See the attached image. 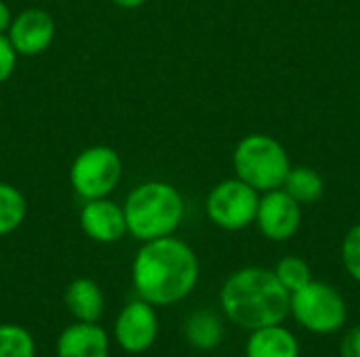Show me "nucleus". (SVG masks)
<instances>
[{
    "label": "nucleus",
    "mask_w": 360,
    "mask_h": 357,
    "mask_svg": "<svg viewBox=\"0 0 360 357\" xmlns=\"http://www.w3.org/2000/svg\"><path fill=\"white\" fill-rule=\"evenodd\" d=\"M133 288L154 307L184 301L198 282L200 265L194 250L173 236L143 242L133 259Z\"/></svg>",
    "instance_id": "nucleus-1"
},
{
    "label": "nucleus",
    "mask_w": 360,
    "mask_h": 357,
    "mask_svg": "<svg viewBox=\"0 0 360 357\" xmlns=\"http://www.w3.org/2000/svg\"><path fill=\"white\" fill-rule=\"evenodd\" d=\"M219 301L230 322L245 330H257L281 324L287 318L291 295L274 271L245 267L226 280Z\"/></svg>",
    "instance_id": "nucleus-2"
},
{
    "label": "nucleus",
    "mask_w": 360,
    "mask_h": 357,
    "mask_svg": "<svg viewBox=\"0 0 360 357\" xmlns=\"http://www.w3.org/2000/svg\"><path fill=\"white\" fill-rule=\"evenodd\" d=\"M122 210L127 231L139 242H150L177 231L186 215V204L171 183L146 181L127 196Z\"/></svg>",
    "instance_id": "nucleus-3"
},
{
    "label": "nucleus",
    "mask_w": 360,
    "mask_h": 357,
    "mask_svg": "<svg viewBox=\"0 0 360 357\" xmlns=\"http://www.w3.org/2000/svg\"><path fill=\"white\" fill-rule=\"evenodd\" d=\"M234 170L240 181L257 191L278 189L289 170L285 147L268 135H249L234 149Z\"/></svg>",
    "instance_id": "nucleus-4"
},
{
    "label": "nucleus",
    "mask_w": 360,
    "mask_h": 357,
    "mask_svg": "<svg viewBox=\"0 0 360 357\" xmlns=\"http://www.w3.org/2000/svg\"><path fill=\"white\" fill-rule=\"evenodd\" d=\"M289 311L302 328L314 335H333L344 328L348 318V305L342 292L314 280L291 295Z\"/></svg>",
    "instance_id": "nucleus-5"
},
{
    "label": "nucleus",
    "mask_w": 360,
    "mask_h": 357,
    "mask_svg": "<svg viewBox=\"0 0 360 357\" xmlns=\"http://www.w3.org/2000/svg\"><path fill=\"white\" fill-rule=\"evenodd\" d=\"M122 179V160L110 145L82 149L70 166V185L86 202L108 198Z\"/></svg>",
    "instance_id": "nucleus-6"
},
{
    "label": "nucleus",
    "mask_w": 360,
    "mask_h": 357,
    "mask_svg": "<svg viewBox=\"0 0 360 357\" xmlns=\"http://www.w3.org/2000/svg\"><path fill=\"white\" fill-rule=\"evenodd\" d=\"M259 196L257 189L240 179H228L215 185L207 198L209 219L228 231H238L251 225L257 217Z\"/></svg>",
    "instance_id": "nucleus-7"
},
{
    "label": "nucleus",
    "mask_w": 360,
    "mask_h": 357,
    "mask_svg": "<svg viewBox=\"0 0 360 357\" xmlns=\"http://www.w3.org/2000/svg\"><path fill=\"white\" fill-rule=\"evenodd\" d=\"M158 316L154 305L143 299H135L124 305L114 324V337L122 351L131 356L146 353L158 339Z\"/></svg>",
    "instance_id": "nucleus-8"
},
{
    "label": "nucleus",
    "mask_w": 360,
    "mask_h": 357,
    "mask_svg": "<svg viewBox=\"0 0 360 357\" xmlns=\"http://www.w3.org/2000/svg\"><path fill=\"white\" fill-rule=\"evenodd\" d=\"M6 36L19 57L42 55L55 40V19L44 8H23L13 17Z\"/></svg>",
    "instance_id": "nucleus-9"
},
{
    "label": "nucleus",
    "mask_w": 360,
    "mask_h": 357,
    "mask_svg": "<svg viewBox=\"0 0 360 357\" xmlns=\"http://www.w3.org/2000/svg\"><path fill=\"white\" fill-rule=\"evenodd\" d=\"M259 231L274 242H285L295 236L302 223L300 202L291 198L287 191L272 189L268 196L259 200L257 217H255Z\"/></svg>",
    "instance_id": "nucleus-10"
},
{
    "label": "nucleus",
    "mask_w": 360,
    "mask_h": 357,
    "mask_svg": "<svg viewBox=\"0 0 360 357\" xmlns=\"http://www.w3.org/2000/svg\"><path fill=\"white\" fill-rule=\"evenodd\" d=\"M80 227L99 244H114L129 234L122 206L110 198L86 200L80 210Z\"/></svg>",
    "instance_id": "nucleus-11"
},
{
    "label": "nucleus",
    "mask_w": 360,
    "mask_h": 357,
    "mask_svg": "<svg viewBox=\"0 0 360 357\" xmlns=\"http://www.w3.org/2000/svg\"><path fill=\"white\" fill-rule=\"evenodd\" d=\"M57 357H110V339L97 322H76L59 335Z\"/></svg>",
    "instance_id": "nucleus-12"
},
{
    "label": "nucleus",
    "mask_w": 360,
    "mask_h": 357,
    "mask_svg": "<svg viewBox=\"0 0 360 357\" xmlns=\"http://www.w3.org/2000/svg\"><path fill=\"white\" fill-rule=\"evenodd\" d=\"M68 311L76 322H99L103 314V290L91 278H76L63 295Z\"/></svg>",
    "instance_id": "nucleus-13"
},
{
    "label": "nucleus",
    "mask_w": 360,
    "mask_h": 357,
    "mask_svg": "<svg viewBox=\"0 0 360 357\" xmlns=\"http://www.w3.org/2000/svg\"><path fill=\"white\" fill-rule=\"evenodd\" d=\"M247 357H300L297 337L281 324L251 330Z\"/></svg>",
    "instance_id": "nucleus-14"
},
{
    "label": "nucleus",
    "mask_w": 360,
    "mask_h": 357,
    "mask_svg": "<svg viewBox=\"0 0 360 357\" xmlns=\"http://www.w3.org/2000/svg\"><path fill=\"white\" fill-rule=\"evenodd\" d=\"M186 341L198 351H213L224 341V324L211 311H194L184 322Z\"/></svg>",
    "instance_id": "nucleus-15"
},
{
    "label": "nucleus",
    "mask_w": 360,
    "mask_h": 357,
    "mask_svg": "<svg viewBox=\"0 0 360 357\" xmlns=\"http://www.w3.org/2000/svg\"><path fill=\"white\" fill-rule=\"evenodd\" d=\"M27 215L25 196L11 183L0 181V238L21 227Z\"/></svg>",
    "instance_id": "nucleus-16"
},
{
    "label": "nucleus",
    "mask_w": 360,
    "mask_h": 357,
    "mask_svg": "<svg viewBox=\"0 0 360 357\" xmlns=\"http://www.w3.org/2000/svg\"><path fill=\"white\" fill-rule=\"evenodd\" d=\"M285 191L295 198L300 204H308V202H316L323 191H325V183L321 179V175L312 168H291L287 179H285Z\"/></svg>",
    "instance_id": "nucleus-17"
},
{
    "label": "nucleus",
    "mask_w": 360,
    "mask_h": 357,
    "mask_svg": "<svg viewBox=\"0 0 360 357\" xmlns=\"http://www.w3.org/2000/svg\"><path fill=\"white\" fill-rule=\"evenodd\" d=\"M0 357H36L34 337L17 324H0Z\"/></svg>",
    "instance_id": "nucleus-18"
},
{
    "label": "nucleus",
    "mask_w": 360,
    "mask_h": 357,
    "mask_svg": "<svg viewBox=\"0 0 360 357\" xmlns=\"http://www.w3.org/2000/svg\"><path fill=\"white\" fill-rule=\"evenodd\" d=\"M274 274L278 278V282L289 290V295L302 290L304 286H308L312 282V269L310 265L300 259V257H285L276 263Z\"/></svg>",
    "instance_id": "nucleus-19"
},
{
    "label": "nucleus",
    "mask_w": 360,
    "mask_h": 357,
    "mask_svg": "<svg viewBox=\"0 0 360 357\" xmlns=\"http://www.w3.org/2000/svg\"><path fill=\"white\" fill-rule=\"evenodd\" d=\"M342 259H344L346 271H348L356 282H360V225L352 227V229L348 231V236L344 238Z\"/></svg>",
    "instance_id": "nucleus-20"
},
{
    "label": "nucleus",
    "mask_w": 360,
    "mask_h": 357,
    "mask_svg": "<svg viewBox=\"0 0 360 357\" xmlns=\"http://www.w3.org/2000/svg\"><path fill=\"white\" fill-rule=\"evenodd\" d=\"M17 59H19V55L15 53L8 36L6 34H0V84L6 82L15 74Z\"/></svg>",
    "instance_id": "nucleus-21"
},
{
    "label": "nucleus",
    "mask_w": 360,
    "mask_h": 357,
    "mask_svg": "<svg viewBox=\"0 0 360 357\" xmlns=\"http://www.w3.org/2000/svg\"><path fill=\"white\" fill-rule=\"evenodd\" d=\"M340 357H360V326L348 330L340 343Z\"/></svg>",
    "instance_id": "nucleus-22"
},
{
    "label": "nucleus",
    "mask_w": 360,
    "mask_h": 357,
    "mask_svg": "<svg viewBox=\"0 0 360 357\" xmlns=\"http://www.w3.org/2000/svg\"><path fill=\"white\" fill-rule=\"evenodd\" d=\"M13 21V13H11V6L0 0V34H6L8 32V25Z\"/></svg>",
    "instance_id": "nucleus-23"
},
{
    "label": "nucleus",
    "mask_w": 360,
    "mask_h": 357,
    "mask_svg": "<svg viewBox=\"0 0 360 357\" xmlns=\"http://www.w3.org/2000/svg\"><path fill=\"white\" fill-rule=\"evenodd\" d=\"M110 2H114L118 8H139L141 4H146L148 0H110Z\"/></svg>",
    "instance_id": "nucleus-24"
}]
</instances>
